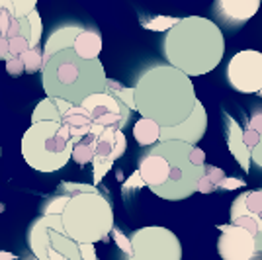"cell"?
<instances>
[{
	"mask_svg": "<svg viewBox=\"0 0 262 260\" xmlns=\"http://www.w3.org/2000/svg\"><path fill=\"white\" fill-rule=\"evenodd\" d=\"M243 139H245V143H247V147H249V149L252 151V149L258 145V141H260V133H258V131H254L252 127H249V125H247V127L243 129Z\"/></svg>",
	"mask_w": 262,
	"mask_h": 260,
	"instance_id": "obj_37",
	"label": "cell"
},
{
	"mask_svg": "<svg viewBox=\"0 0 262 260\" xmlns=\"http://www.w3.org/2000/svg\"><path fill=\"white\" fill-rule=\"evenodd\" d=\"M153 149L164 155L170 164L166 184L151 190L153 194L168 202H178L198 192V182L206 174V153L198 145L184 141H159Z\"/></svg>",
	"mask_w": 262,
	"mask_h": 260,
	"instance_id": "obj_5",
	"label": "cell"
},
{
	"mask_svg": "<svg viewBox=\"0 0 262 260\" xmlns=\"http://www.w3.org/2000/svg\"><path fill=\"white\" fill-rule=\"evenodd\" d=\"M131 247L129 260H182V245L178 237L161 225L133 231Z\"/></svg>",
	"mask_w": 262,
	"mask_h": 260,
	"instance_id": "obj_7",
	"label": "cell"
},
{
	"mask_svg": "<svg viewBox=\"0 0 262 260\" xmlns=\"http://www.w3.org/2000/svg\"><path fill=\"white\" fill-rule=\"evenodd\" d=\"M127 149V139L121 129H106L102 135H98L96 141V159L100 161H118L123 157Z\"/></svg>",
	"mask_w": 262,
	"mask_h": 260,
	"instance_id": "obj_16",
	"label": "cell"
},
{
	"mask_svg": "<svg viewBox=\"0 0 262 260\" xmlns=\"http://www.w3.org/2000/svg\"><path fill=\"white\" fill-rule=\"evenodd\" d=\"M0 260H16L12 252H0Z\"/></svg>",
	"mask_w": 262,
	"mask_h": 260,
	"instance_id": "obj_47",
	"label": "cell"
},
{
	"mask_svg": "<svg viewBox=\"0 0 262 260\" xmlns=\"http://www.w3.org/2000/svg\"><path fill=\"white\" fill-rule=\"evenodd\" d=\"M112 161H100V159H94V184H98L100 178L108 172L112 168Z\"/></svg>",
	"mask_w": 262,
	"mask_h": 260,
	"instance_id": "obj_36",
	"label": "cell"
},
{
	"mask_svg": "<svg viewBox=\"0 0 262 260\" xmlns=\"http://www.w3.org/2000/svg\"><path fill=\"white\" fill-rule=\"evenodd\" d=\"M82 32L80 26H63L57 28L55 32H51V35L47 37V41L43 45V59H51L55 53L63 51V49H71L75 41H77L78 33Z\"/></svg>",
	"mask_w": 262,
	"mask_h": 260,
	"instance_id": "obj_18",
	"label": "cell"
},
{
	"mask_svg": "<svg viewBox=\"0 0 262 260\" xmlns=\"http://www.w3.org/2000/svg\"><path fill=\"white\" fill-rule=\"evenodd\" d=\"M41 84L49 98H63L71 104H82L88 96L106 92L108 76L100 59H84L71 47L45 61Z\"/></svg>",
	"mask_w": 262,
	"mask_h": 260,
	"instance_id": "obj_3",
	"label": "cell"
},
{
	"mask_svg": "<svg viewBox=\"0 0 262 260\" xmlns=\"http://www.w3.org/2000/svg\"><path fill=\"white\" fill-rule=\"evenodd\" d=\"M239 200L243 202V206L247 207L249 211L256 213L262 217V190H251L239 196Z\"/></svg>",
	"mask_w": 262,
	"mask_h": 260,
	"instance_id": "obj_27",
	"label": "cell"
},
{
	"mask_svg": "<svg viewBox=\"0 0 262 260\" xmlns=\"http://www.w3.org/2000/svg\"><path fill=\"white\" fill-rule=\"evenodd\" d=\"M63 229L77 243L106 241L114 231V209L106 196L98 190L73 196L65 206Z\"/></svg>",
	"mask_w": 262,
	"mask_h": 260,
	"instance_id": "obj_6",
	"label": "cell"
},
{
	"mask_svg": "<svg viewBox=\"0 0 262 260\" xmlns=\"http://www.w3.org/2000/svg\"><path fill=\"white\" fill-rule=\"evenodd\" d=\"M206 174H208L209 178H211V182L217 186L225 180V172L219 168V166H213V164H206Z\"/></svg>",
	"mask_w": 262,
	"mask_h": 260,
	"instance_id": "obj_38",
	"label": "cell"
},
{
	"mask_svg": "<svg viewBox=\"0 0 262 260\" xmlns=\"http://www.w3.org/2000/svg\"><path fill=\"white\" fill-rule=\"evenodd\" d=\"M106 92H110L112 96H116L118 100H121L131 112L137 110V106H135V88L125 86V84H121L118 80H110L108 78V88H106Z\"/></svg>",
	"mask_w": 262,
	"mask_h": 260,
	"instance_id": "obj_25",
	"label": "cell"
},
{
	"mask_svg": "<svg viewBox=\"0 0 262 260\" xmlns=\"http://www.w3.org/2000/svg\"><path fill=\"white\" fill-rule=\"evenodd\" d=\"M61 190L69 192V196H77V194H82V192H94L96 188L86 184H77V182H69V184L65 182V184H61Z\"/></svg>",
	"mask_w": 262,
	"mask_h": 260,
	"instance_id": "obj_35",
	"label": "cell"
},
{
	"mask_svg": "<svg viewBox=\"0 0 262 260\" xmlns=\"http://www.w3.org/2000/svg\"><path fill=\"white\" fill-rule=\"evenodd\" d=\"M247 125H249V127H252L254 131H258V133H260V137H262V108L256 110V112L252 114Z\"/></svg>",
	"mask_w": 262,
	"mask_h": 260,
	"instance_id": "obj_42",
	"label": "cell"
},
{
	"mask_svg": "<svg viewBox=\"0 0 262 260\" xmlns=\"http://www.w3.org/2000/svg\"><path fill=\"white\" fill-rule=\"evenodd\" d=\"M262 0H215V12L225 24L241 26L260 10Z\"/></svg>",
	"mask_w": 262,
	"mask_h": 260,
	"instance_id": "obj_14",
	"label": "cell"
},
{
	"mask_svg": "<svg viewBox=\"0 0 262 260\" xmlns=\"http://www.w3.org/2000/svg\"><path fill=\"white\" fill-rule=\"evenodd\" d=\"M63 123L71 129V135H73V143L82 139L84 135H88L92 131V125L94 121L90 118L88 110L82 106V104H75L73 108L63 114Z\"/></svg>",
	"mask_w": 262,
	"mask_h": 260,
	"instance_id": "obj_19",
	"label": "cell"
},
{
	"mask_svg": "<svg viewBox=\"0 0 262 260\" xmlns=\"http://www.w3.org/2000/svg\"><path fill=\"white\" fill-rule=\"evenodd\" d=\"M231 223L247 229L256 241V250H262V217L249 211L247 207L243 206L239 196L235 198V202L231 206Z\"/></svg>",
	"mask_w": 262,
	"mask_h": 260,
	"instance_id": "obj_17",
	"label": "cell"
},
{
	"mask_svg": "<svg viewBox=\"0 0 262 260\" xmlns=\"http://www.w3.org/2000/svg\"><path fill=\"white\" fill-rule=\"evenodd\" d=\"M63 231V217L61 215H41L32 223L28 231V245L33 256L37 260H47L49 256V233L51 231Z\"/></svg>",
	"mask_w": 262,
	"mask_h": 260,
	"instance_id": "obj_12",
	"label": "cell"
},
{
	"mask_svg": "<svg viewBox=\"0 0 262 260\" xmlns=\"http://www.w3.org/2000/svg\"><path fill=\"white\" fill-rule=\"evenodd\" d=\"M258 94H260V96H262V90H260V92H258Z\"/></svg>",
	"mask_w": 262,
	"mask_h": 260,
	"instance_id": "obj_48",
	"label": "cell"
},
{
	"mask_svg": "<svg viewBox=\"0 0 262 260\" xmlns=\"http://www.w3.org/2000/svg\"><path fill=\"white\" fill-rule=\"evenodd\" d=\"M215 190H217V186L211 182V178H209L208 174H204L200 178V182H198V192L200 194H213Z\"/></svg>",
	"mask_w": 262,
	"mask_h": 260,
	"instance_id": "obj_39",
	"label": "cell"
},
{
	"mask_svg": "<svg viewBox=\"0 0 262 260\" xmlns=\"http://www.w3.org/2000/svg\"><path fill=\"white\" fill-rule=\"evenodd\" d=\"M37 121H63V114L57 108L53 98H43L32 112V123Z\"/></svg>",
	"mask_w": 262,
	"mask_h": 260,
	"instance_id": "obj_24",
	"label": "cell"
},
{
	"mask_svg": "<svg viewBox=\"0 0 262 260\" xmlns=\"http://www.w3.org/2000/svg\"><path fill=\"white\" fill-rule=\"evenodd\" d=\"M73 135L63 121L32 123L22 137V157L37 172H57L73 159Z\"/></svg>",
	"mask_w": 262,
	"mask_h": 260,
	"instance_id": "obj_4",
	"label": "cell"
},
{
	"mask_svg": "<svg viewBox=\"0 0 262 260\" xmlns=\"http://www.w3.org/2000/svg\"><path fill=\"white\" fill-rule=\"evenodd\" d=\"M247 184L243 178H227L225 176V180L219 184V188H223V190H235V188H243V186Z\"/></svg>",
	"mask_w": 262,
	"mask_h": 260,
	"instance_id": "obj_43",
	"label": "cell"
},
{
	"mask_svg": "<svg viewBox=\"0 0 262 260\" xmlns=\"http://www.w3.org/2000/svg\"><path fill=\"white\" fill-rule=\"evenodd\" d=\"M12 53H10V41L8 37L0 35V61H10Z\"/></svg>",
	"mask_w": 262,
	"mask_h": 260,
	"instance_id": "obj_41",
	"label": "cell"
},
{
	"mask_svg": "<svg viewBox=\"0 0 262 260\" xmlns=\"http://www.w3.org/2000/svg\"><path fill=\"white\" fill-rule=\"evenodd\" d=\"M208 129V112L204 104L198 100L192 116L174 127H161V141H184L198 145Z\"/></svg>",
	"mask_w": 262,
	"mask_h": 260,
	"instance_id": "obj_11",
	"label": "cell"
},
{
	"mask_svg": "<svg viewBox=\"0 0 262 260\" xmlns=\"http://www.w3.org/2000/svg\"><path fill=\"white\" fill-rule=\"evenodd\" d=\"M96 141H98V135L92 133V131L88 135H84L82 139L75 141V145H73V161L80 164V166L94 163V159H96Z\"/></svg>",
	"mask_w": 262,
	"mask_h": 260,
	"instance_id": "obj_22",
	"label": "cell"
},
{
	"mask_svg": "<svg viewBox=\"0 0 262 260\" xmlns=\"http://www.w3.org/2000/svg\"><path fill=\"white\" fill-rule=\"evenodd\" d=\"M73 196H57V198H49L47 202L43 204L41 207V213L43 215H61L63 211H65V206L69 204V200H71Z\"/></svg>",
	"mask_w": 262,
	"mask_h": 260,
	"instance_id": "obj_28",
	"label": "cell"
},
{
	"mask_svg": "<svg viewBox=\"0 0 262 260\" xmlns=\"http://www.w3.org/2000/svg\"><path fill=\"white\" fill-rule=\"evenodd\" d=\"M73 49L84 59H100L102 51V35L94 30H84L78 33L77 41L73 45Z\"/></svg>",
	"mask_w": 262,
	"mask_h": 260,
	"instance_id": "obj_20",
	"label": "cell"
},
{
	"mask_svg": "<svg viewBox=\"0 0 262 260\" xmlns=\"http://www.w3.org/2000/svg\"><path fill=\"white\" fill-rule=\"evenodd\" d=\"M47 260H69V258H67L65 254H61L59 250L49 249V256H47Z\"/></svg>",
	"mask_w": 262,
	"mask_h": 260,
	"instance_id": "obj_46",
	"label": "cell"
},
{
	"mask_svg": "<svg viewBox=\"0 0 262 260\" xmlns=\"http://www.w3.org/2000/svg\"><path fill=\"white\" fill-rule=\"evenodd\" d=\"M135 106L141 118L161 127H174L192 116L198 98L192 76L172 65H155L135 82Z\"/></svg>",
	"mask_w": 262,
	"mask_h": 260,
	"instance_id": "obj_1",
	"label": "cell"
},
{
	"mask_svg": "<svg viewBox=\"0 0 262 260\" xmlns=\"http://www.w3.org/2000/svg\"><path fill=\"white\" fill-rule=\"evenodd\" d=\"M6 73L10 76H20L26 73V67L20 57H12L10 61H6Z\"/></svg>",
	"mask_w": 262,
	"mask_h": 260,
	"instance_id": "obj_34",
	"label": "cell"
},
{
	"mask_svg": "<svg viewBox=\"0 0 262 260\" xmlns=\"http://www.w3.org/2000/svg\"><path fill=\"white\" fill-rule=\"evenodd\" d=\"M221 237L217 241L219 256L223 260H252L256 250V241L241 225L229 223L221 225Z\"/></svg>",
	"mask_w": 262,
	"mask_h": 260,
	"instance_id": "obj_10",
	"label": "cell"
},
{
	"mask_svg": "<svg viewBox=\"0 0 262 260\" xmlns=\"http://www.w3.org/2000/svg\"><path fill=\"white\" fill-rule=\"evenodd\" d=\"M225 125H227V147H229L231 155L237 159V163L241 164V168L245 170V174L251 170V149L247 147V143L243 139V127L235 119L225 114Z\"/></svg>",
	"mask_w": 262,
	"mask_h": 260,
	"instance_id": "obj_15",
	"label": "cell"
},
{
	"mask_svg": "<svg viewBox=\"0 0 262 260\" xmlns=\"http://www.w3.org/2000/svg\"><path fill=\"white\" fill-rule=\"evenodd\" d=\"M14 10H16V18H26L28 14H32L37 6V0H12Z\"/></svg>",
	"mask_w": 262,
	"mask_h": 260,
	"instance_id": "obj_31",
	"label": "cell"
},
{
	"mask_svg": "<svg viewBox=\"0 0 262 260\" xmlns=\"http://www.w3.org/2000/svg\"><path fill=\"white\" fill-rule=\"evenodd\" d=\"M225 73L233 90L241 94H258L262 90V53L243 49L231 57Z\"/></svg>",
	"mask_w": 262,
	"mask_h": 260,
	"instance_id": "obj_8",
	"label": "cell"
},
{
	"mask_svg": "<svg viewBox=\"0 0 262 260\" xmlns=\"http://www.w3.org/2000/svg\"><path fill=\"white\" fill-rule=\"evenodd\" d=\"M180 22V18H168V16H157L153 20L143 24L145 30H151V32H168L170 28H174L176 24Z\"/></svg>",
	"mask_w": 262,
	"mask_h": 260,
	"instance_id": "obj_30",
	"label": "cell"
},
{
	"mask_svg": "<svg viewBox=\"0 0 262 260\" xmlns=\"http://www.w3.org/2000/svg\"><path fill=\"white\" fill-rule=\"evenodd\" d=\"M112 237H114V241H116V245L120 247V250H123L127 256H131V252H133V247H131V237H125L120 229H114V231H112Z\"/></svg>",
	"mask_w": 262,
	"mask_h": 260,
	"instance_id": "obj_33",
	"label": "cell"
},
{
	"mask_svg": "<svg viewBox=\"0 0 262 260\" xmlns=\"http://www.w3.org/2000/svg\"><path fill=\"white\" fill-rule=\"evenodd\" d=\"M163 53L168 65L180 69L188 76L211 73L225 53V39L213 20L202 16L180 18L163 39Z\"/></svg>",
	"mask_w": 262,
	"mask_h": 260,
	"instance_id": "obj_2",
	"label": "cell"
},
{
	"mask_svg": "<svg viewBox=\"0 0 262 260\" xmlns=\"http://www.w3.org/2000/svg\"><path fill=\"white\" fill-rule=\"evenodd\" d=\"M133 137L141 147H153L161 141V125L149 118H141L133 125Z\"/></svg>",
	"mask_w": 262,
	"mask_h": 260,
	"instance_id": "obj_21",
	"label": "cell"
},
{
	"mask_svg": "<svg viewBox=\"0 0 262 260\" xmlns=\"http://www.w3.org/2000/svg\"><path fill=\"white\" fill-rule=\"evenodd\" d=\"M24 61V67H26V73L28 75H35V73H41L43 69V49L41 47H30L26 53L20 57Z\"/></svg>",
	"mask_w": 262,
	"mask_h": 260,
	"instance_id": "obj_26",
	"label": "cell"
},
{
	"mask_svg": "<svg viewBox=\"0 0 262 260\" xmlns=\"http://www.w3.org/2000/svg\"><path fill=\"white\" fill-rule=\"evenodd\" d=\"M53 100L55 104H57V108L61 110V114H65V112H69V110L75 106V104H71L69 100H63V98H53Z\"/></svg>",
	"mask_w": 262,
	"mask_h": 260,
	"instance_id": "obj_45",
	"label": "cell"
},
{
	"mask_svg": "<svg viewBox=\"0 0 262 260\" xmlns=\"http://www.w3.org/2000/svg\"><path fill=\"white\" fill-rule=\"evenodd\" d=\"M49 247L59 250L61 254H65L69 260H82L80 256V247L75 239H71L63 231H51L49 233Z\"/></svg>",
	"mask_w": 262,
	"mask_h": 260,
	"instance_id": "obj_23",
	"label": "cell"
},
{
	"mask_svg": "<svg viewBox=\"0 0 262 260\" xmlns=\"http://www.w3.org/2000/svg\"><path fill=\"white\" fill-rule=\"evenodd\" d=\"M82 106L88 110L90 118L96 125H102L106 129H121L129 123L131 110L118 100L116 96H112L110 92H98L88 96Z\"/></svg>",
	"mask_w": 262,
	"mask_h": 260,
	"instance_id": "obj_9",
	"label": "cell"
},
{
	"mask_svg": "<svg viewBox=\"0 0 262 260\" xmlns=\"http://www.w3.org/2000/svg\"><path fill=\"white\" fill-rule=\"evenodd\" d=\"M139 174H141L145 186H149L151 190L159 188V186L166 184L168 176H170V164L166 161V157L155 151L153 147L145 153L139 161Z\"/></svg>",
	"mask_w": 262,
	"mask_h": 260,
	"instance_id": "obj_13",
	"label": "cell"
},
{
	"mask_svg": "<svg viewBox=\"0 0 262 260\" xmlns=\"http://www.w3.org/2000/svg\"><path fill=\"white\" fill-rule=\"evenodd\" d=\"M10 41V53L12 57H22L28 49H30V41L24 37V35H18V37H12L8 39Z\"/></svg>",
	"mask_w": 262,
	"mask_h": 260,
	"instance_id": "obj_32",
	"label": "cell"
},
{
	"mask_svg": "<svg viewBox=\"0 0 262 260\" xmlns=\"http://www.w3.org/2000/svg\"><path fill=\"white\" fill-rule=\"evenodd\" d=\"M78 247H80V256H82V260H98L94 243H78Z\"/></svg>",
	"mask_w": 262,
	"mask_h": 260,
	"instance_id": "obj_40",
	"label": "cell"
},
{
	"mask_svg": "<svg viewBox=\"0 0 262 260\" xmlns=\"http://www.w3.org/2000/svg\"><path fill=\"white\" fill-rule=\"evenodd\" d=\"M28 20H30V28H32V37H30V47H39L41 41V35H43V24H41V16L37 8L28 14Z\"/></svg>",
	"mask_w": 262,
	"mask_h": 260,
	"instance_id": "obj_29",
	"label": "cell"
},
{
	"mask_svg": "<svg viewBox=\"0 0 262 260\" xmlns=\"http://www.w3.org/2000/svg\"><path fill=\"white\" fill-rule=\"evenodd\" d=\"M251 157H252V163L262 168V137H260V141H258V145L251 151Z\"/></svg>",
	"mask_w": 262,
	"mask_h": 260,
	"instance_id": "obj_44",
	"label": "cell"
}]
</instances>
